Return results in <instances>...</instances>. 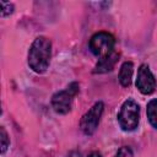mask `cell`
Masks as SVG:
<instances>
[{
    "label": "cell",
    "mask_w": 157,
    "mask_h": 157,
    "mask_svg": "<svg viewBox=\"0 0 157 157\" xmlns=\"http://www.w3.org/2000/svg\"><path fill=\"white\" fill-rule=\"evenodd\" d=\"M1 17H5V16H9L10 13H12L13 11V5L10 4V2H4L1 1Z\"/></svg>",
    "instance_id": "11"
},
{
    "label": "cell",
    "mask_w": 157,
    "mask_h": 157,
    "mask_svg": "<svg viewBox=\"0 0 157 157\" xmlns=\"http://www.w3.org/2000/svg\"><path fill=\"white\" fill-rule=\"evenodd\" d=\"M0 140H1V153H5L9 145H10V139H9V135L5 130V128H0Z\"/></svg>",
    "instance_id": "10"
},
{
    "label": "cell",
    "mask_w": 157,
    "mask_h": 157,
    "mask_svg": "<svg viewBox=\"0 0 157 157\" xmlns=\"http://www.w3.org/2000/svg\"><path fill=\"white\" fill-rule=\"evenodd\" d=\"M114 157H134V155H132V151H131L130 147L123 146V147H120L118 150V152L115 153Z\"/></svg>",
    "instance_id": "12"
},
{
    "label": "cell",
    "mask_w": 157,
    "mask_h": 157,
    "mask_svg": "<svg viewBox=\"0 0 157 157\" xmlns=\"http://www.w3.org/2000/svg\"><path fill=\"white\" fill-rule=\"evenodd\" d=\"M115 39L110 33L98 32L93 34L90 39V49L91 52L99 58H103L112 52H114Z\"/></svg>",
    "instance_id": "4"
},
{
    "label": "cell",
    "mask_w": 157,
    "mask_h": 157,
    "mask_svg": "<svg viewBox=\"0 0 157 157\" xmlns=\"http://www.w3.org/2000/svg\"><path fill=\"white\" fill-rule=\"evenodd\" d=\"M67 157H81V153L78 151H71Z\"/></svg>",
    "instance_id": "13"
},
{
    "label": "cell",
    "mask_w": 157,
    "mask_h": 157,
    "mask_svg": "<svg viewBox=\"0 0 157 157\" xmlns=\"http://www.w3.org/2000/svg\"><path fill=\"white\" fill-rule=\"evenodd\" d=\"M118 60H119V53L112 52L110 54H108V55H105L98 60V63L94 67V72L96 74H104V72L113 70V67L115 66Z\"/></svg>",
    "instance_id": "7"
},
{
    "label": "cell",
    "mask_w": 157,
    "mask_h": 157,
    "mask_svg": "<svg viewBox=\"0 0 157 157\" xmlns=\"http://www.w3.org/2000/svg\"><path fill=\"white\" fill-rule=\"evenodd\" d=\"M147 118L150 124L157 129V99H152L147 104Z\"/></svg>",
    "instance_id": "9"
},
{
    "label": "cell",
    "mask_w": 157,
    "mask_h": 157,
    "mask_svg": "<svg viewBox=\"0 0 157 157\" xmlns=\"http://www.w3.org/2000/svg\"><path fill=\"white\" fill-rule=\"evenodd\" d=\"M78 93V83L71 82L65 90L59 91L52 97V105L54 110L59 114H66L71 110L72 101Z\"/></svg>",
    "instance_id": "3"
},
{
    "label": "cell",
    "mask_w": 157,
    "mask_h": 157,
    "mask_svg": "<svg viewBox=\"0 0 157 157\" xmlns=\"http://www.w3.org/2000/svg\"><path fill=\"white\" fill-rule=\"evenodd\" d=\"M88 157H102V156H101V153L98 151H93V152H91L88 155Z\"/></svg>",
    "instance_id": "14"
},
{
    "label": "cell",
    "mask_w": 157,
    "mask_h": 157,
    "mask_svg": "<svg viewBox=\"0 0 157 157\" xmlns=\"http://www.w3.org/2000/svg\"><path fill=\"white\" fill-rule=\"evenodd\" d=\"M156 78L151 72L148 65L142 64L137 70V78H136V87L144 94H151L156 88Z\"/></svg>",
    "instance_id": "6"
},
{
    "label": "cell",
    "mask_w": 157,
    "mask_h": 157,
    "mask_svg": "<svg viewBox=\"0 0 157 157\" xmlns=\"http://www.w3.org/2000/svg\"><path fill=\"white\" fill-rule=\"evenodd\" d=\"M140 120V107L134 99H128L123 103L119 113L118 121L124 131H132L137 128Z\"/></svg>",
    "instance_id": "2"
},
{
    "label": "cell",
    "mask_w": 157,
    "mask_h": 157,
    "mask_svg": "<svg viewBox=\"0 0 157 157\" xmlns=\"http://www.w3.org/2000/svg\"><path fill=\"white\" fill-rule=\"evenodd\" d=\"M103 109H104V104L102 102H97L82 115L80 121V128L85 135H92L96 131V129L98 128Z\"/></svg>",
    "instance_id": "5"
},
{
    "label": "cell",
    "mask_w": 157,
    "mask_h": 157,
    "mask_svg": "<svg viewBox=\"0 0 157 157\" xmlns=\"http://www.w3.org/2000/svg\"><path fill=\"white\" fill-rule=\"evenodd\" d=\"M50 55H52V42L47 37L43 36L37 37L31 44V48L28 50L29 67L37 74L44 72L49 66Z\"/></svg>",
    "instance_id": "1"
},
{
    "label": "cell",
    "mask_w": 157,
    "mask_h": 157,
    "mask_svg": "<svg viewBox=\"0 0 157 157\" xmlns=\"http://www.w3.org/2000/svg\"><path fill=\"white\" fill-rule=\"evenodd\" d=\"M132 72H134V65L131 61H125L120 70H119V81L121 83V86L128 87L131 83V77H132Z\"/></svg>",
    "instance_id": "8"
}]
</instances>
